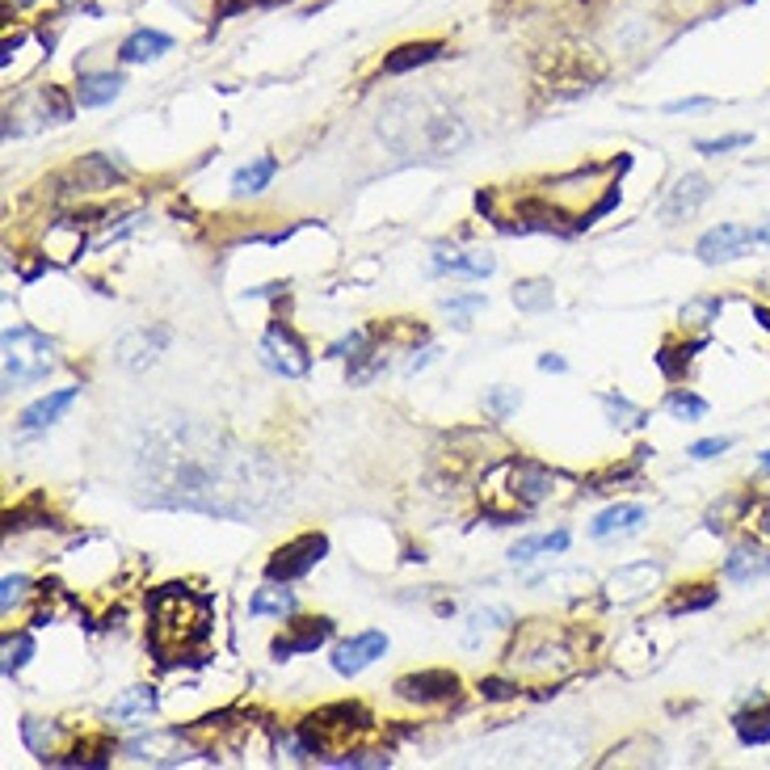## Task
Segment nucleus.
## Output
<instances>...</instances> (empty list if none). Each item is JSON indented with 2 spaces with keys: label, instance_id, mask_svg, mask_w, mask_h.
<instances>
[{
  "label": "nucleus",
  "instance_id": "9b49d317",
  "mask_svg": "<svg viewBox=\"0 0 770 770\" xmlns=\"http://www.w3.org/2000/svg\"><path fill=\"white\" fill-rule=\"evenodd\" d=\"M383 653H388V636H383V632L350 636L346 644L333 648V670H337L341 678H354V674L367 670V665H375Z\"/></svg>",
  "mask_w": 770,
  "mask_h": 770
},
{
  "label": "nucleus",
  "instance_id": "393cba45",
  "mask_svg": "<svg viewBox=\"0 0 770 770\" xmlns=\"http://www.w3.org/2000/svg\"><path fill=\"white\" fill-rule=\"evenodd\" d=\"M274 173H278V160L274 156H257L253 165H245V169H236V177H232V194L236 198H245V194H261L274 181Z\"/></svg>",
  "mask_w": 770,
  "mask_h": 770
},
{
  "label": "nucleus",
  "instance_id": "cd10ccee",
  "mask_svg": "<svg viewBox=\"0 0 770 770\" xmlns=\"http://www.w3.org/2000/svg\"><path fill=\"white\" fill-rule=\"evenodd\" d=\"M295 611V594L291 590H278V581H270V585H261V590L249 598V615L253 619H261V615H291Z\"/></svg>",
  "mask_w": 770,
  "mask_h": 770
},
{
  "label": "nucleus",
  "instance_id": "ddd939ff",
  "mask_svg": "<svg viewBox=\"0 0 770 770\" xmlns=\"http://www.w3.org/2000/svg\"><path fill=\"white\" fill-rule=\"evenodd\" d=\"M762 577H770V552H766V547L754 543V539L733 543V552L724 556V581L754 585V581H762Z\"/></svg>",
  "mask_w": 770,
  "mask_h": 770
},
{
  "label": "nucleus",
  "instance_id": "a211bd4d",
  "mask_svg": "<svg viewBox=\"0 0 770 770\" xmlns=\"http://www.w3.org/2000/svg\"><path fill=\"white\" fill-rule=\"evenodd\" d=\"M127 80L118 76V72H85L80 76V85H76V101L85 110H97V106H110V101L123 93Z\"/></svg>",
  "mask_w": 770,
  "mask_h": 770
},
{
  "label": "nucleus",
  "instance_id": "f03ea898",
  "mask_svg": "<svg viewBox=\"0 0 770 770\" xmlns=\"http://www.w3.org/2000/svg\"><path fill=\"white\" fill-rule=\"evenodd\" d=\"M152 611V648L160 657H181L211 636L215 606L207 594H194L186 585H160L148 598Z\"/></svg>",
  "mask_w": 770,
  "mask_h": 770
},
{
  "label": "nucleus",
  "instance_id": "7ed1b4c3",
  "mask_svg": "<svg viewBox=\"0 0 770 770\" xmlns=\"http://www.w3.org/2000/svg\"><path fill=\"white\" fill-rule=\"evenodd\" d=\"M55 371V341L43 337L38 329H5V388H30V383H43Z\"/></svg>",
  "mask_w": 770,
  "mask_h": 770
},
{
  "label": "nucleus",
  "instance_id": "4be33fe9",
  "mask_svg": "<svg viewBox=\"0 0 770 770\" xmlns=\"http://www.w3.org/2000/svg\"><path fill=\"white\" fill-rule=\"evenodd\" d=\"M152 712H156V691H152V686H131L123 699H114V703L106 707V716H110V720H123V724L148 720Z\"/></svg>",
  "mask_w": 770,
  "mask_h": 770
},
{
  "label": "nucleus",
  "instance_id": "a18cd8bd",
  "mask_svg": "<svg viewBox=\"0 0 770 770\" xmlns=\"http://www.w3.org/2000/svg\"><path fill=\"white\" fill-rule=\"evenodd\" d=\"M754 526H758V535L770 539V497H758V501H754Z\"/></svg>",
  "mask_w": 770,
  "mask_h": 770
},
{
  "label": "nucleus",
  "instance_id": "dca6fc26",
  "mask_svg": "<svg viewBox=\"0 0 770 770\" xmlns=\"http://www.w3.org/2000/svg\"><path fill=\"white\" fill-rule=\"evenodd\" d=\"M76 396H80L76 388H59V392H51V396H43V400H34L30 409L22 413V430L34 434V430H47V425H55L59 417L72 409V400H76Z\"/></svg>",
  "mask_w": 770,
  "mask_h": 770
},
{
  "label": "nucleus",
  "instance_id": "58836bf2",
  "mask_svg": "<svg viewBox=\"0 0 770 770\" xmlns=\"http://www.w3.org/2000/svg\"><path fill=\"white\" fill-rule=\"evenodd\" d=\"M47 106H51V123H68V118H72V101L59 93L55 85L43 89V110H47Z\"/></svg>",
  "mask_w": 770,
  "mask_h": 770
},
{
  "label": "nucleus",
  "instance_id": "c03bdc74",
  "mask_svg": "<svg viewBox=\"0 0 770 770\" xmlns=\"http://www.w3.org/2000/svg\"><path fill=\"white\" fill-rule=\"evenodd\" d=\"M712 106V97H682V101H670L665 114H686V110H707Z\"/></svg>",
  "mask_w": 770,
  "mask_h": 770
},
{
  "label": "nucleus",
  "instance_id": "5701e85b",
  "mask_svg": "<svg viewBox=\"0 0 770 770\" xmlns=\"http://www.w3.org/2000/svg\"><path fill=\"white\" fill-rule=\"evenodd\" d=\"M569 547V531H552V535H531V539H518L510 547V564H531L539 556H560Z\"/></svg>",
  "mask_w": 770,
  "mask_h": 770
},
{
  "label": "nucleus",
  "instance_id": "aec40b11",
  "mask_svg": "<svg viewBox=\"0 0 770 770\" xmlns=\"http://www.w3.org/2000/svg\"><path fill=\"white\" fill-rule=\"evenodd\" d=\"M165 51H173V38L160 30H135L123 47H118V59L123 64H148V59H160Z\"/></svg>",
  "mask_w": 770,
  "mask_h": 770
},
{
  "label": "nucleus",
  "instance_id": "423d86ee",
  "mask_svg": "<svg viewBox=\"0 0 770 770\" xmlns=\"http://www.w3.org/2000/svg\"><path fill=\"white\" fill-rule=\"evenodd\" d=\"M324 556H329V539L308 531V535H299L291 543H282L278 552L266 560V581H282V585L299 581V577H308Z\"/></svg>",
  "mask_w": 770,
  "mask_h": 770
},
{
  "label": "nucleus",
  "instance_id": "a878e982",
  "mask_svg": "<svg viewBox=\"0 0 770 770\" xmlns=\"http://www.w3.org/2000/svg\"><path fill=\"white\" fill-rule=\"evenodd\" d=\"M76 177L85 181V190H106L114 181H123V165H114V156H85L76 165Z\"/></svg>",
  "mask_w": 770,
  "mask_h": 770
},
{
  "label": "nucleus",
  "instance_id": "0eeeda50",
  "mask_svg": "<svg viewBox=\"0 0 770 770\" xmlns=\"http://www.w3.org/2000/svg\"><path fill=\"white\" fill-rule=\"evenodd\" d=\"M257 354H261V362L274 371V375H282V379H303L308 375V367H312V358H308V346L287 329V324H270V333L261 337V346H257Z\"/></svg>",
  "mask_w": 770,
  "mask_h": 770
},
{
  "label": "nucleus",
  "instance_id": "39448f33",
  "mask_svg": "<svg viewBox=\"0 0 770 770\" xmlns=\"http://www.w3.org/2000/svg\"><path fill=\"white\" fill-rule=\"evenodd\" d=\"M501 480H505V497H510V514L518 518L522 510H531V505L547 501L552 493V472L543 468V463H531V459H505L493 468Z\"/></svg>",
  "mask_w": 770,
  "mask_h": 770
},
{
  "label": "nucleus",
  "instance_id": "6ab92c4d",
  "mask_svg": "<svg viewBox=\"0 0 770 770\" xmlns=\"http://www.w3.org/2000/svg\"><path fill=\"white\" fill-rule=\"evenodd\" d=\"M434 270L438 274H459V278H489L497 270L493 253H434Z\"/></svg>",
  "mask_w": 770,
  "mask_h": 770
},
{
  "label": "nucleus",
  "instance_id": "4468645a",
  "mask_svg": "<svg viewBox=\"0 0 770 770\" xmlns=\"http://www.w3.org/2000/svg\"><path fill=\"white\" fill-rule=\"evenodd\" d=\"M661 581V564L653 560H640V564H627V569H619L611 581H606V590H611L615 602H636L644 598L653 585Z\"/></svg>",
  "mask_w": 770,
  "mask_h": 770
},
{
  "label": "nucleus",
  "instance_id": "1a4fd4ad",
  "mask_svg": "<svg viewBox=\"0 0 770 770\" xmlns=\"http://www.w3.org/2000/svg\"><path fill=\"white\" fill-rule=\"evenodd\" d=\"M396 695L404 703L417 707H434V703H451L459 695V678L451 670H421V674H404L396 678Z\"/></svg>",
  "mask_w": 770,
  "mask_h": 770
},
{
  "label": "nucleus",
  "instance_id": "8fccbe9b",
  "mask_svg": "<svg viewBox=\"0 0 770 770\" xmlns=\"http://www.w3.org/2000/svg\"><path fill=\"white\" fill-rule=\"evenodd\" d=\"M758 468H762V472H770V451H762V455H758Z\"/></svg>",
  "mask_w": 770,
  "mask_h": 770
},
{
  "label": "nucleus",
  "instance_id": "20e7f679",
  "mask_svg": "<svg viewBox=\"0 0 770 770\" xmlns=\"http://www.w3.org/2000/svg\"><path fill=\"white\" fill-rule=\"evenodd\" d=\"M367 707L358 703H333V707H320L316 716H308L299 724V741H303V754H333L341 749L350 737L367 733Z\"/></svg>",
  "mask_w": 770,
  "mask_h": 770
},
{
  "label": "nucleus",
  "instance_id": "c85d7f7f",
  "mask_svg": "<svg viewBox=\"0 0 770 770\" xmlns=\"http://www.w3.org/2000/svg\"><path fill=\"white\" fill-rule=\"evenodd\" d=\"M22 741L30 745V754H38V758H51L55 754V741H59V728L51 724V720H34V716H26L22 720Z\"/></svg>",
  "mask_w": 770,
  "mask_h": 770
},
{
  "label": "nucleus",
  "instance_id": "09e8293b",
  "mask_svg": "<svg viewBox=\"0 0 770 770\" xmlns=\"http://www.w3.org/2000/svg\"><path fill=\"white\" fill-rule=\"evenodd\" d=\"M754 236H758V245H770V219H766L762 228H754Z\"/></svg>",
  "mask_w": 770,
  "mask_h": 770
},
{
  "label": "nucleus",
  "instance_id": "f3484780",
  "mask_svg": "<svg viewBox=\"0 0 770 770\" xmlns=\"http://www.w3.org/2000/svg\"><path fill=\"white\" fill-rule=\"evenodd\" d=\"M640 522H644V505L623 501V505H611V510H602V514L590 522V535H594V539L632 535V531H640Z\"/></svg>",
  "mask_w": 770,
  "mask_h": 770
},
{
  "label": "nucleus",
  "instance_id": "de8ad7c7",
  "mask_svg": "<svg viewBox=\"0 0 770 770\" xmlns=\"http://www.w3.org/2000/svg\"><path fill=\"white\" fill-rule=\"evenodd\" d=\"M434 354H438V350H421V354H413V358H409V367H404V371H409V375H417V371H421V367H425V362H430Z\"/></svg>",
  "mask_w": 770,
  "mask_h": 770
},
{
  "label": "nucleus",
  "instance_id": "f704fd0d",
  "mask_svg": "<svg viewBox=\"0 0 770 770\" xmlns=\"http://www.w3.org/2000/svg\"><path fill=\"white\" fill-rule=\"evenodd\" d=\"M602 409H606V417H611L615 425H644V413L636 409L632 400H623V396H602Z\"/></svg>",
  "mask_w": 770,
  "mask_h": 770
},
{
  "label": "nucleus",
  "instance_id": "c9c22d12",
  "mask_svg": "<svg viewBox=\"0 0 770 770\" xmlns=\"http://www.w3.org/2000/svg\"><path fill=\"white\" fill-rule=\"evenodd\" d=\"M518 404H522V392H518V388H493L489 396H484V409H489L497 421L510 417V413L518 409Z\"/></svg>",
  "mask_w": 770,
  "mask_h": 770
},
{
  "label": "nucleus",
  "instance_id": "37998d69",
  "mask_svg": "<svg viewBox=\"0 0 770 770\" xmlns=\"http://www.w3.org/2000/svg\"><path fill=\"white\" fill-rule=\"evenodd\" d=\"M329 766H388V758H375V754H346V758H329Z\"/></svg>",
  "mask_w": 770,
  "mask_h": 770
},
{
  "label": "nucleus",
  "instance_id": "412c9836",
  "mask_svg": "<svg viewBox=\"0 0 770 770\" xmlns=\"http://www.w3.org/2000/svg\"><path fill=\"white\" fill-rule=\"evenodd\" d=\"M510 623H514V615L505 611V606H484V611H472V615H468V632H463V644H468V648H480L489 636L505 632Z\"/></svg>",
  "mask_w": 770,
  "mask_h": 770
},
{
  "label": "nucleus",
  "instance_id": "ea45409f",
  "mask_svg": "<svg viewBox=\"0 0 770 770\" xmlns=\"http://www.w3.org/2000/svg\"><path fill=\"white\" fill-rule=\"evenodd\" d=\"M728 447H733V438H703V442H695V447L686 451V455H691V459H716V455H724Z\"/></svg>",
  "mask_w": 770,
  "mask_h": 770
},
{
  "label": "nucleus",
  "instance_id": "f257e3e1",
  "mask_svg": "<svg viewBox=\"0 0 770 770\" xmlns=\"http://www.w3.org/2000/svg\"><path fill=\"white\" fill-rule=\"evenodd\" d=\"M139 489H144L148 505H165V510L249 518L266 510L274 493V472L266 459L236 447L211 425L173 417L144 434Z\"/></svg>",
  "mask_w": 770,
  "mask_h": 770
},
{
  "label": "nucleus",
  "instance_id": "b1692460",
  "mask_svg": "<svg viewBox=\"0 0 770 770\" xmlns=\"http://www.w3.org/2000/svg\"><path fill=\"white\" fill-rule=\"evenodd\" d=\"M510 299H514V308H518V312L535 316V312H547V308H552V303H556V291H552V282H547V278H526V282H514Z\"/></svg>",
  "mask_w": 770,
  "mask_h": 770
},
{
  "label": "nucleus",
  "instance_id": "7c9ffc66",
  "mask_svg": "<svg viewBox=\"0 0 770 770\" xmlns=\"http://www.w3.org/2000/svg\"><path fill=\"white\" fill-rule=\"evenodd\" d=\"M665 409H670V417H678V421H703L707 417V400L678 388L670 400H665Z\"/></svg>",
  "mask_w": 770,
  "mask_h": 770
},
{
  "label": "nucleus",
  "instance_id": "2eb2a0df",
  "mask_svg": "<svg viewBox=\"0 0 770 770\" xmlns=\"http://www.w3.org/2000/svg\"><path fill=\"white\" fill-rule=\"evenodd\" d=\"M165 329H156L152 337H148V329H139V333H127L123 341H118V362L123 367H131V371H144V367H152L156 362V354H160V346H165Z\"/></svg>",
  "mask_w": 770,
  "mask_h": 770
},
{
  "label": "nucleus",
  "instance_id": "49530a36",
  "mask_svg": "<svg viewBox=\"0 0 770 770\" xmlns=\"http://www.w3.org/2000/svg\"><path fill=\"white\" fill-rule=\"evenodd\" d=\"M564 367H569V362H564L560 354H543V358H539V371H556V375H560Z\"/></svg>",
  "mask_w": 770,
  "mask_h": 770
},
{
  "label": "nucleus",
  "instance_id": "72a5a7b5",
  "mask_svg": "<svg viewBox=\"0 0 770 770\" xmlns=\"http://www.w3.org/2000/svg\"><path fill=\"white\" fill-rule=\"evenodd\" d=\"M30 653H34V636L30 632H17V636H9L5 640V674L13 678L22 665L30 661Z\"/></svg>",
  "mask_w": 770,
  "mask_h": 770
},
{
  "label": "nucleus",
  "instance_id": "4c0bfd02",
  "mask_svg": "<svg viewBox=\"0 0 770 770\" xmlns=\"http://www.w3.org/2000/svg\"><path fill=\"white\" fill-rule=\"evenodd\" d=\"M716 602V590H707L703 585V594H678L670 602V615H682V611H707V606Z\"/></svg>",
  "mask_w": 770,
  "mask_h": 770
},
{
  "label": "nucleus",
  "instance_id": "e433bc0d",
  "mask_svg": "<svg viewBox=\"0 0 770 770\" xmlns=\"http://www.w3.org/2000/svg\"><path fill=\"white\" fill-rule=\"evenodd\" d=\"M745 144H754V135H724V139H699L695 152L703 156H724V152H733V148H745Z\"/></svg>",
  "mask_w": 770,
  "mask_h": 770
},
{
  "label": "nucleus",
  "instance_id": "a19ab883",
  "mask_svg": "<svg viewBox=\"0 0 770 770\" xmlns=\"http://www.w3.org/2000/svg\"><path fill=\"white\" fill-rule=\"evenodd\" d=\"M480 695H484V699H514V695H518V682L484 678V682H480Z\"/></svg>",
  "mask_w": 770,
  "mask_h": 770
},
{
  "label": "nucleus",
  "instance_id": "c756f323",
  "mask_svg": "<svg viewBox=\"0 0 770 770\" xmlns=\"http://www.w3.org/2000/svg\"><path fill=\"white\" fill-rule=\"evenodd\" d=\"M737 737L745 745H766L770 741V703L758 699V712H741L737 716Z\"/></svg>",
  "mask_w": 770,
  "mask_h": 770
},
{
  "label": "nucleus",
  "instance_id": "6e6552de",
  "mask_svg": "<svg viewBox=\"0 0 770 770\" xmlns=\"http://www.w3.org/2000/svg\"><path fill=\"white\" fill-rule=\"evenodd\" d=\"M749 245H758V236L754 228H745V224H720L712 232H703L699 236V261H707V266H728V261H737L749 253Z\"/></svg>",
  "mask_w": 770,
  "mask_h": 770
},
{
  "label": "nucleus",
  "instance_id": "3c124183",
  "mask_svg": "<svg viewBox=\"0 0 770 770\" xmlns=\"http://www.w3.org/2000/svg\"><path fill=\"white\" fill-rule=\"evenodd\" d=\"M17 5H30V0H17Z\"/></svg>",
  "mask_w": 770,
  "mask_h": 770
},
{
  "label": "nucleus",
  "instance_id": "473e14b6",
  "mask_svg": "<svg viewBox=\"0 0 770 770\" xmlns=\"http://www.w3.org/2000/svg\"><path fill=\"white\" fill-rule=\"evenodd\" d=\"M30 598V577H22V573H9L5 581H0V611L5 615H13L17 606H22Z\"/></svg>",
  "mask_w": 770,
  "mask_h": 770
},
{
  "label": "nucleus",
  "instance_id": "2f4dec72",
  "mask_svg": "<svg viewBox=\"0 0 770 770\" xmlns=\"http://www.w3.org/2000/svg\"><path fill=\"white\" fill-rule=\"evenodd\" d=\"M720 308L724 303L716 299V295H703V299H691L682 308V324H691V329H703V324H712V320H720Z\"/></svg>",
  "mask_w": 770,
  "mask_h": 770
},
{
  "label": "nucleus",
  "instance_id": "bb28decb",
  "mask_svg": "<svg viewBox=\"0 0 770 770\" xmlns=\"http://www.w3.org/2000/svg\"><path fill=\"white\" fill-rule=\"evenodd\" d=\"M442 55V43H404L396 47L388 59H383V72H409V68H421V64H430V59Z\"/></svg>",
  "mask_w": 770,
  "mask_h": 770
},
{
  "label": "nucleus",
  "instance_id": "f8f14e48",
  "mask_svg": "<svg viewBox=\"0 0 770 770\" xmlns=\"http://www.w3.org/2000/svg\"><path fill=\"white\" fill-rule=\"evenodd\" d=\"M707 198H712V186H707V177H699V173H682V177L674 181L670 198L661 202V219H665V224H682V219H691Z\"/></svg>",
  "mask_w": 770,
  "mask_h": 770
},
{
  "label": "nucleus",
  "instance_id": "79ce46f5",
  "mask_svg": "<svg viewBox=\"0 0 770 770\" xmlns=\"http://www.w3.org/2000/svg\"><path fill=\"white\" fill-rule=\"evenodd\" d=\"M442 308L455 312V316L476 312V308H484V295H451V299H442Z\"/></svg>",
  "mask_w": 770,
  "mask_h": 770
},
{
  "label": "nucleus",
  "instance_id": "9d476101",
  "mask_svg": "<svg viewBox=\"0 0 770 770\" xmlns=\"http://www.w3.org/2000/svg\"><path fill=\"white\" fill-rule=\"evenodd\" d=\"M333 636V619H295L287 632L282 636H274V644H270V653H274V661H287V657H299V653H316V648Z\"/></svg>",
  "mask_w": 770,
  "mask_h": 770
}]
</instances>
